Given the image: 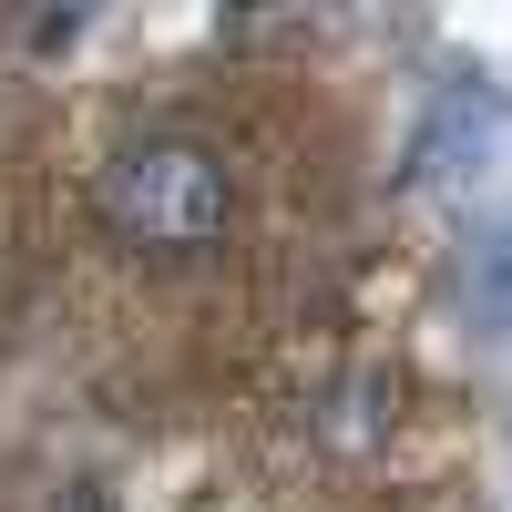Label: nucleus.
Returning a JSON list of instances; mask_svg holds the SVG:
<instances>
[{"instance_id": "f257e3e1", "label": "nucleus", "mask_w": 512, "mask_h": 512, "mask_svg": "<svg viewBox=\"0 0 512 512\" xmlns=\"http://www.w3.org/2000/svg\"><path fill=\"white\" fill-rule=\"evenodd\" d=\"M93 205H103V236L154 256V267H195V256H216L236 236V164L226 144L185 134V123H144V134H123L93 175Z\"/></svg>"}]
</instances>
